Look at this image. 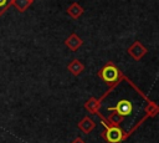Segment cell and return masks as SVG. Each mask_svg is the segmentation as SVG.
<instances>
[{
    "mask_svg": "<svg viewBox=\"0 0 159 143\" xmlns=\"http://www.w3.org/2000/svg\"><path fill=\"white\" fill-rule=\"evenodd\" d=\"M98 76H99L106 83H108L109 88H113L116 85H118V83L124 78L123 73L118 70V67H117L112 61L107 62V63L98 71Z\"/></svg>",
    "mask_w": 159,
    "mask_h": 143,
    "instance_id": "6da1fadb",
    "label": "cell"
},
{
    "mask_svg": "<svg viewBox=\"0 0 159 143\" xmlns=\"http://www.w3.org/2000/svg\"><path fill=\"white\" fill-rule=\"evenodd\" d=\"M106 129L102 133V137L107 143H122L128 136L119 126H111L108 123H103Z\"/></svg>",
    "mask_w": 159,
    "mask_h": 143,
    "instance_id": "7a4b0ae2",
    "label": "cell"
},
{
    "mask_svg": "<svg viewBox=\"0 0 159 143\" xmlns=\"http://www.w3.org/2000/svg\"><path fill=\"white\" fill-rule=\"evenodd\" d=\"M132 111H133V104H132V102L128 101V99H120V101L116 104V107L109 108V112H114V113H117L118 116H120L122 118H123L124 116L130 114Z\"/></svg>",
    "mask_w": 159,
    "mask_h": 143,
    "instance_id": "3957f363",
    "label": "cell"
},
{
    "mask_svg": "<svg viewBox=\"0 0 159 143\" xmlns=\"http://www.w3.org/2000/svg\"><path fill=\"white\" fill-rule=\"evenodd\" d=\"M128 53H129L134 60H140V58L147 53V48L143 46L142 42L134 41V42L128 47Z\"/></svg>",
    "mask_w": 159,
    "mask_h": 143,
    "instance_id": "277c9868",
    "label": "cell"
},
{
    "mask_svg": "<svg viewBox=\"0 0 159 143\" xmlns=\"http://www.w3.org/2000/svg\"><path fill=\"white\" fill-rule=\"evenodd\" d=\"M77 127L80 128V131H81L82 133L88 134L89 132H92V131L94 129L96 123H94V121H93L92 118H89L88 116H86V117H83V118H82V119L78 122Z\"/></svg>",
    "mask_w": 159,
    "mask_h": 143,
    "instance_id": "5b68a950",
    "label": "cell"
},
{
    "mask_svg": "<svg viewBox=\"0 0 159 143\" xmlns=\"http://www.w3.org/2000/svg\"><path fill=\"white\" fill-rule=\"evenodd\" d=\"M65 44H66V46H67L71 51H76V50H78V48L82 46L83 41H82V39H81L77 34L73 32V34H71V35L66 39Z\"/></svg>",
    "mask_w": 159,
    "mask_h": 143,
    "instance_id": "8992f818",
    "label": "cell"
},
{
    "mask_svg": "<svg viewBox=\"0 0 159 143\" xmlns=\"http://www.w3.org/2000/svg\"><path fill=\"white\" fill-rule=\"evenodd\" d=\"M84 108L92 114H98L99 108H101V101L94 97H91L89 99L84 102Z\"/></svg>",
    "mask_w": 159,
    "mask_h": 143,
    "instance_id": "52a82bcc",
    "label": "cell"
},
{
    "mask_svg": "<svg viewBox=\"0 0 159 143\" xmlns=\"http://www.w3.org/2000/svg\"><path fill=\"white\" fill-rule=\"evenodd\" d=\"M67 70H68L72 75L78 76L81 72H83V70H84V65H83L80 60L75 58V60H72V61L70 62V65L67 66Z\"/></svg>",
    "mask_w": 159,
    "mask_h": 143,
    "instance_id": "ba28073f",
    "label": "cell"
},
{
    "mask_svg": "<svg viewBox=\"0 0 159 143\" xmlns=\"http://www.w3.org/2000/svg\"><path fill=\"white\" fill-rule=\"evenodd\" d=\"M83 12H84V10H83V7H82L78 2H73V4H71V5L67 7V14H68L72 19H78Z\"/></svg>",
    "mask_w": 159,
    "mask_h": 143,
    "instance_id": "9c48e42d",
    "label": "cell"
},
{
    "mask_svg": "<svg viewBox=\"0 0 159 143\" xmlns=\"http://www.w3.org/2000/svg\"><path fill=\"white\" fill-rule=\"evenodd\" d=\"M31 0H11V5H14L20 12H24L27 10V7L31 5Z\"/></svg>",
    "mask_w": 159,
    "mask_h": 143,
    "instance_id": "30bf717a",
    "label": "cell"
},
{
    "mask_svg": "<svg viewBox=\"0 0 159 143\" xmlns=\"http://www.w3.org/2000/svg\"><path fill=\"white\" fill-rule=\"evenodd\" d=\"M159 108L157 106L155 102H152V101H148V106L145 108V112H147V117H154L157 113H158Z\"/></svg>",
    "mask_w": 159,
    "mask_h": 143,
    "instance_id": "8fae6325",
    "label": "cell"
},
{
    "mask_svg": "<svg viewBox=\"0 0 159 143\" xmlns=\"http://www.w3.org/2000/svg\"><path fill=\"white\" fill-rule=\"evenodd\" d=\"M11 5V0H0V16L9 9Z\"/></svg>",
    "mask_w": 159,
    "mask_h": 143,
    "instance_id": "7c38bea8",
    "label": "cell"
},
{
    "mask_svg": "<svg viewBox=\"0 0 159 143\" xmlns=\"http://www.w3.org/2000/svg\"><path fill=\"white\" fill-rule=\"evenodd\" d=\"M71 143H86V142H84V141H83L82 138H80V137H77V138H75V139H73V141H72Z\"/></svg>",
    "mask_w": 159,
    "mask_h": 143,
    "instance_id": "4fadbf2b",
    "label": "cell"
},
{
    "mask_svg": "<svg viewBox=\"0 0 159 143\" xmlns=\"http://www.w3.org/2000/svg\"><path fill=\"white\" fill-rule=\"evenodd\" d=\"M31 1H34V0H31Z\"/></svg>",
    "mask_w": 159,
    "mask_h": 143,
    "instance_id": "5bb4252c",
    "label": "cell"
}]
</instances>
